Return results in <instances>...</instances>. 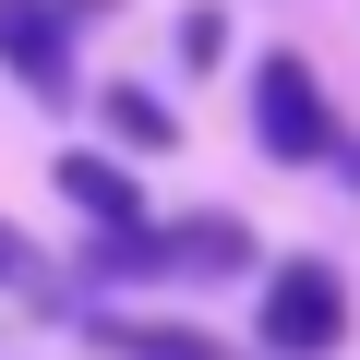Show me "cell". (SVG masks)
<instances>
[{"label": "cell", "mask_w": 360, "mask_h": 360, "mask_svg": "<svg viewBox=\"0 0 360 360\" xmlns=\"http://www.w3.org/2000/svg\"><path fill=\"white\" fill-rule=\"evenodd\" d=\"M252 132H264V156H288V168H324V156H336V96L312 84L300 49H264V60H252Z\"/></svg>", "instance_id": "1"}, {"label": "cell", "mask_w": 360, "mask_h": 360, "mask_svg": "<svg viewBox=\"0 0 360 360\" xmlns=\"http://www.w3.org/2000/svg\"><path fill=\"white\" fill-rule=\"evenodd\" d=\"M336 336H348V276H336L324 252L276 264V276H264V348H276V360H324Z\"/></svg>", "instance_id": "2"}, {"label": "cell", "mask_w": 360, "mask_h": 360, "mask_svg": "<svg viewBox=\"0 0 360 360\" xmlns=\"http://www.w3.org/2000/svg\"><path fill=\"white\" fill-rule=\"evenodd\" d=\"M0 60L25 72L37 108H72V13L60 0H0Z\"/></svg>", "instance_id": "3"}, {"label": "cell", "mask_w": 360, "mask_h": 360, "mask_svg": "<svg viewBox=\"0 0 360 360\" xmlns=\"http://www.w3.org/2000/svg\"><path fill=\"white\" fill-rule=\"evenodd\" d=\"M156 264H168V276H240V264H252V229H240L229 205H217V217H168V229H156Z\"/></svg>", "instance_id": "4"}, {"label": "cell", "mask_w": 360, "mask_h": 360, "mask_svg": "<svg viewBox=\"0 0 360 360\" xmlns=\"http://www.w3.org/2000/svg\"><path fill=\"white\" fill-rule=\"evenodd\" d=\"M96 348H108V360H229L217 336H193V324H156V312H96Z\"/></svg>", "instance_id": "5"}, {"label": "cell", "mask_w": 360, "mask_h": 360, "mask_svg": "<svg viewBox=\"0 0 360 360\" xmlns=\"http://www.w3.org/2000/svg\"><path fill=\"white\" fill-rule=\"evenodd\" d=\"M60 193H72L96 229H132V217H144V180H132L120 156H60Z\"/></svg>", "instance_id": "6"}, {"label": "cell", "mask_w": 360, "mask_h": 360, "mask_svg": "<svg viewBox=\"0 0 360 360\" xmlns=\"http://www.w3.org/2000/svg\"><path fill=\"white\" fill-rule=\"evenodd\" d=\"M96 120H108V144H132V156H168V132H180V120H168V96H144V84H108V96H96Z\"/></svg>", "instance_id": "7"}, {"label": "cell", "mask_w": 360, "mask_h": 360, "mask_svg": "<svg viewBox=\"0 0 360 360\" xmlns=\"http://www.w3.org/2000/svg\"><path fill=\"white\" fill-rule=\"evenodd\" d=\"M144 276H168V264H156V229H144V217H132V229H96L84 288H144Z\"/></svg>", "instance_id": "8"}, {"label": "cell", "mask_w": 360, "mask_h": 360, "mask_svg": "<svg viewBox=\"0 0 360 360\" xmlns=\"http://www.w3.org/2000/svg\"><path fill=\"white\" fill-rule=\"evenodd\" d=\"M180 60L217 72V60H229V13H180Z\"/></svg>", "instance_id": "9"}, {"label": "cell", "mask_w": 360, "mask_h": 360, "mask_svg": "<svg viewBox=\"0 0 360 360\" xmlns=\"http://www.w3.org/2000/svg\"><path fill=\"white\" fill-rule=\"evenodd\" d=\"M25 264H37V252H25V240H13V229H0V288H13V276H25Z\"/></svg>", "instance_id": "10"}, {"label": "cell", "mask_w": 360, "mask_h": 360, "mask_svg": "<svg viewBox=\"0 0 360 360\" xmlns=\"http://www.w3.org/2000/svg\"><path fill=\"white\" fill-rule=\"evenodd\" d=\"M348 180H360V156H348Z\"/></svg>", "instance_id": "11"}]
</instances>
